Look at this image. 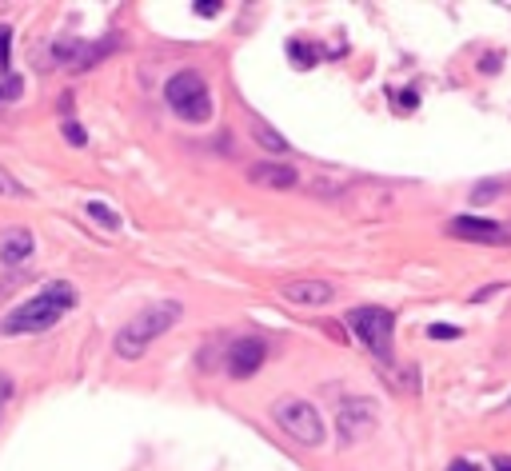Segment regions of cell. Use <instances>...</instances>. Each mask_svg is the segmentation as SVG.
Listing matches in <instances>:
<instances>
[{
	"label": "cell",
	"mask_w": 511,
	"mask_h": 471,
	"mask_svg": "<svg viewBox=\"0 0 511 471\" xmlns=\"http://www.w3.org/2000/svg\"><path fill=\"white\" fill-rule=\"evenodd\" d=\"M76 308V288L64 280H52L45 284L37 295L20 300L13 312L0 320V332L5 336H37V332H48V327L60 324L64 312Z\"/></svg>",
	"instance_id": "1"
},
{
	"label": "cell",
	"mask_w": 511,
	"mask_h": 471,
	"mask_svg": "<svg viewBox=\"0 0 511 471\" xmlns=\"http://www.w3.org/2000/svg\"><path fill=\"white\" fill-rule=\"evenodd\" d=\"M184 316V304L180 300H156V304H148L144 312L136 316V320H128L121 332H116V356L121 359H140L148 352V344L156 336H165L172 324H176Z\"/></svg>",
	"instance_id": "2"
},
{
	"label": "cell",
	"mask_w": 511,
	"mask_h": 471,
	"mask_svg": "<svg viewBox=\"0 0 511 471\" xmlns=\"http://www.w3.org/2000/svg\"><path fill=\"white\" fill-rule=\"evenodd\" d=\"M165 101H168L172 112H176L180 120H188V124H204V120L212 116L208 80H204V76L196 72V69H180L176 76H168Z\"/></svg>",
	"instance_id": "3"
},
{
	"label": "cell",
	"mask_w": 511,
	"mask_h": 471,
	"mask_svg": "<svg viewBox=\"0 0 511 471\" xmlns=\"http://www.w3.org/2000/svg\"><path fill=\"white\" fill-rule=\"evenodd\" d=\"M271 420L284 435H292L296 444L303 447H320L324 435H328V427H324V415L312 408L308 400H276L271 403Z\"/></svg>",
	"instance_id": "4"
},
{
	"label": "cell",
	"mask_w": 511,
	"mask_h": 471,
	"mask_svg": "<svg viewBox=\"0 0 511 471\" xmlns=\"http://www.w3.org/2000/svg\"><path fill=\"white\" fill-rule=\"evenodd\" d=\"M347 327H352V336L360 339V344H364L376 359H384V364H391V339H396V316H391L388 308H376V304H367V308H352V312H347Z\"/></svg>",
	"instance_id": "5"
},
{
	"label": "cell",
	"mask_w": 511,
	"mask_h": 471,
	"mask_svg": "<svg viewBox=\"0 0 511 471\" xmlns=\"http://www.w3.org/2000/svg\"><path fill=\"white\" fill-rule=\"evenodd\" d=\"M264 356H268V348H264V339H260V336H240V339H232V344H228V356H224L228 376H236V380L256 376V371L264 368Z\"/></svg>",
	"instance_id": "6"
},
{
	"label": "cell",
	"mask_w": 511,
	"mask_h": 471,
	"mask_svg": "<svg viewBox=\"0 0 511 471\" xmlns=\"http://www.w3.org/2000/svg\"><path fill=\"white\" fill-rule=\"evenodd\" d=\"M335 427H340V440L344 444L364 440V435H372V427H376V408L367 400H360V396L344 400L340 412H335Z\"/></svg>",
	"instance_id": "7"
},
{
	"label": "cell",
	"mask_w": 511,
	"mask_h": 471,
	"mask_svg": "<svg viewBox=\"0 0 511 471\" xmlns=\"http://www.w3.org/2000/svg\"><path fill=\"white\" fill-rule=\"evenodd\" d=\"M448 232L455 240H467V244H507V232L504 224L495 220H484V216H455V220L448 224Z\"/></svg>",
	"instance_id": "8"
},
{
	"label": "cell",
	"mask_w": 511,
	"mask_h": 471,
	"mask_svg": "<svg viewBox=\"0 0 511 471\" xmlns=\"http://www.w3.org/2000/svg\"><path fill=\"white\" fill-rule=\"evenodd\" d=\"M288 304H300V308H324V304L335 300V288L328 280H288L284 288H280Z\"/></svg>",
	"instance_id": "9"
},
{
	"label": "cell",
	"mask_w": 511,
	"mask_h": 471,
	"mask_svg": "<svg viewBox=\"0 0 511 471\" xmlns=\"http://www.w3.org/2000/svg\"><path fill=\"white\" fill-rule=\"evenodd\" d=\"M32 252H37V240H32L28 228H5L0 232V264L16 268V264H25Z\"/></svg>",
	"instance_id": "10"
},
{
	"label": "cell",
	"mask_w": 511,
	"mask_h": 471,
	"mask_svg": "<svg viewBox=\"0 0 511 471\" xmlns=\"http://www.w3.org/2000/svg\"><path fill=\"white\" fill-rule=\"evenodd\" d=\"M248 180L260 184V188H296L300 172L292 168V164H271V160H264V164H252V168H248Z\"/></svg>",
	"instance_id": "11"
},
{
	"label": "cell",
	"mask_w": 511,
	"mask_h": 471,
	"mask_svg": "<svg viewBox=\"0 0 511 471\" xmlns=\"http://www.w3.org/2000/svg\"><path fill=\"white\" fill-rule=\"evenodd\" d=\"M252 136H256V145L268 148V152H288V140L280 136L276 128H268L264 120H252Z\"/></svg>",
	"instance_id": "12"
},
{
	"label": "cell",
	"mask_w": 511,
	"mask_h": 471,
	"mask_svg": "<svg viewBox=\"0 0 511 471\" xmlns=\"http://www.w3.org/2000/svg\"><path fill=\"white\" fill-rule=\"evenodd\" d=\"M89 216H92V220L101 224V228H108V232H121V216H116L104 200H89Z\"/></svg>",
	"instance_id": "13"
},
{
	"label": "cell",
	"mask_w": 511,
	"mask_h": 471,
	"mask_svg": "<svg viewBox=\"0 0 511 471\" xmlns=\"http://www.w3.org/2000/svg\"><path fill=\"white\" fill-rule=\"evenodd\" d=\"M288 57H292V64H296V69H312L320 52L312 48L308 40H288Z\"/></svg>",
	"instance_id": "14"
},
{
	"label": "cell",
	"mask_w": 511,
	"mask_h": 471,
	"mask_svg": "<svg viewBox=\"0 0 511 471\" xmlns=\"http://www.w3.org/2000/svg\"><path fill=\"white\" fill-rule=\"evenodd\" d=\"M0 76H13V28L0 25Z\"/></svg>",
	"instance_id": "15"
},
{
	"label": "cell",
	"mask_w": 511,
	"mask_h": 471,
	"mask_svg": "<svg viewBox=\"0 0 511 471\" xmlns=\"http://www.w3.org/2000/svg\"><path fill=\"white\" fill-rule=\"evenodd\" d=\"M0 196H16V200H25L28 188H25V184H20L8 168H0Z\"/></svg>",
	"instance_id": "16"
},
{
	"label": "cell",
	"mask_w": 511,
	"mask_h": 471,
	"mask_svg": "<svg viewBox=\"0 0 511 471\" xmlns=\"http://www.w3.org/2000/svg\"><path fill=\"white\" fill-rule=\"evenodd\" d=\"M25 92V80H20V76L13 72L8 76V80H0V104H8V101H16V96Z\"/></svg>",
	"instance_id": "17"
},
{
	"label": "cell",
	"mask_w": 511,
	"mask_h": 471,
	"mask_svg": "<svg viewBox=\"0 0 511 471\" xmlns=\"http://www.w3.org/2000/svg\"><path fill=\"white\" fill-rule=\"evenodd\" d=\"M499 192H504V180H484V184H475L472 200H475V204H484L487 196H499Z\"/></svg>",
	"instance_id": "18"
},
{
	"label": "cell",
	"mask_w": 511,
	"mask_h": 471,
	"mask_svg": "<svg viewBox=\"0 0 511 471\" xmlns=\"http://www.w3.org/2000/svg\"><path fill=\"white\" fill-rule=\"evenodd\" d=\"M64 136H69V145H72V148H84V145H89V133H84V128L76 124V120H64Z\"/></svg>",
	"instance_id": "19"
},
{
	"label": "cell",
	"mask_w": 511,
	"mask_h": 471,
	"mask_svg": "<svg viewBox=\"0 0 511 471\" xmlns=\"http://www.w3.org/2000/svg\"><path fill=\"white\" fill-rule=\"evenodd\" d=\"M455 336H460V327L455 324H431L428 327V339H455Z\"/></svg>",
	"instance_id": "20"
},
{
	"label": "cell",
	"mask_w": 511,
	"mask_h": 471,
	"mask_svg": "<svg viewBox=\"0 0 511 471\" xmlns=\"http://www.w3.org/2000/svg\"><path fill=\"white\" fill-rule=\"evenodd\" d=\"M192 13L196 16H216L220 13V5H216V0H200V5H192Z\"/></svg>",
	"instance_id": "21"
},
{
	"label": "cell",
	"mask_w": 511,
	"mask_h": 471,
	"mask_svg": "<svg viewBox=\"0 0 511 471\" xmlns=\"http://www.w3.org/2000/svg\"><path fill=\"white\" fill-rule=\"evenodd\" d=\"M8 400H13V380H8L5 371H0V408H5Z\"/></svg>",
	"instance_id": "22"
},
{
	"label": "cell",
	"mask_w": 511,
	"mask_h": 471,
	"mask_svg": "<svg viewBox=\"0 0 511 471\" xmlns=\"http://www.w3.org/2000/svg\"><path fill=\"white\" fill-rule=\"evenodd\" d=\"M448 471H480V467H475L472 459H452V464H448Z\"/></svg>",
	"instance_id": "23"
},
{
	"label": "cell",
	"mask_w": 511,
	"mask_h": 471,
	"mask_svg": "<svg viewBox=\"0 0 511 471\" xmlns=\"http://www.w3.org/2000/svg\"><path fill=\"white\" fill-rule=\"evenodd\" d=\"M399 104H404V112H408V108H416V104H420V96L408 89V92H399Z\"/></svg>",
	"instance_id": "24"
},
{
	"label": "cell",
	"mask_w": 511,
	"mask_h": 471,
	"mask_svg": "<svg viewBox=\"0 0 511 471\" xmlns=\"http://www.w3.org/2000/svg\"><path fill=\"white\" fill-rule=\"evenodd\" d=\"M495 471H511V455H495Z\"/></svg>",
	"instance_id": "25"
},
{
	"label": "cell",
	"mask_w": 511,
	"mask_h": 471,
	"mask_svg": "<svg viewBox=\"0 0 511 471\" xmlns=\"http://www.w3.org/2000/svg\"><path fill=\"white\" fill-rule=\"evenodd\" d=\"M484 72H492V69H499V57H484V64H480Z\"/></svg>",
	"instance_id": "26"
}]
</instances>
